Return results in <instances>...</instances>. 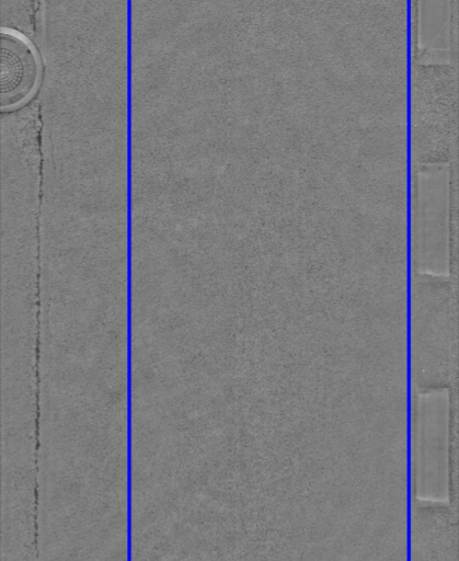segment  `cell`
<instances>
[{
  "label": "cell",
  "mask_w": 459,
  "mask_h": 561,
  "mask_svg": "<svg viewBox=\"0 0 459 561\" xmlns=\"http://www.w3.org/2000/svg\"><path fill=\"white\" fill-rule=\"evenodd\" d=\"M42 75L38 54L23 35L7 28L0 32L1 110L16 108L36 92Z\"/></svg>",
  "instance_id": "obj_1"
}]
</instances>
